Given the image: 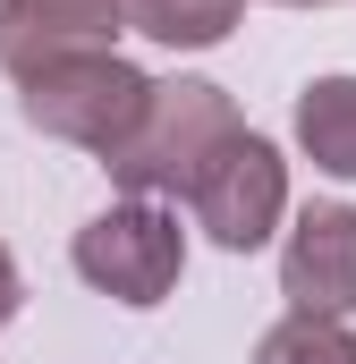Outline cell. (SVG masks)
Returning a JSON list of instances; mask_svg holds the SVG:
<instances>
[{
	"instance_id": "2",
	"label": "cell",
	"mask_w": 356,
	"mask_h": 364,
	"mask_svg": "<svg viewBox=\"0 0 356 364\" xmlns=\"http://www.w3.org/2000/svg\"><path fill=\"white\" fill-rule=\"evenodd\" d=\"M145 93H153L145 68H127L119 51H85V60H60V68L26 77L17 102H26V119H34L43 136L85 144V153H119L127 127L145 119Z\"/></svg>"
},
{
	"instance_id": "6",
	"label": "cell",
	"mask_w": 356,
	"mask_h": 364,
	"mask_svg": "<svg viewBox=\"0 0 356 364\" xmlns=\"http://www.w3.org/2000/svg\"><path fill=\"white\" fill-rule=\"evenodd\" d=\"M119 0H0V68L26 85L60 60H85V51H110L119 34Z\"/></svg>"
},
{
	"instance_id": "11",
	"label": "cell",
	"mask_w": 356,
	"mask_h": 364,
	"mask_svg": "<svg viewBox=\"0 0 356 364\" xmlns=\"http://www.w3.org/2000/svg\"><path fill=\"white\" fill-rule=\"evenodd\" d=\"M288 9H314V0H288Z\"/></svg>"
},
{
	"instance_id": "9",
	"label": "cell",
	"mask_w": 356,
	"mask_h": 364,
	"mask_svg": "<svg viewBox=\"0 0 356 364\" xmlns=\"http://www.w3.org/2000/svg\"><path fill=\"white\" fill-rule=\"evenodd\" d=\"M255 364H356V331L348 322H323V314H288L271 322Z\"/></svg>"
},
{
	"instance_id": "4",
	"label": "cell",
	"mask_w": 356,
	"mask_h": 364,
	"mask_svg": "<svg viewBox=\"0 0 356 364\" xmlns=\"http://www.w3.org/2000/svg\"><path fill=\"white\" fill-rule=\"evenodd\" d=\"M195 229L221 246V255H255L271 229H280V212H288V161L271 153L263 136H229L221 153H212V170L195 178Z\"/></svg>"
},
{
	"instance_id": "5",
	"label": "cell",
	"mask_w": 356,
	"mask_h": 364,
	"mask_svg": "<svg viewBox=\"0 0 356 364\" xmlns=\"http://www.w3.org/2000/svg\"><path fill=\"white\" fill-rule=\"evenodd\" d=\"M280 296L288 314H356V203H305L280 246Z\"/></svg>"
},
{
	"instance_id": "3",
	"label": "cell",
	"mask_w": 356,
	"mask_h": 364,
	"mask_svg": "<svg viewBox=\"0 0 356 364\" xmlns=\"http://www.w3.org/2000/svg\"><path fill=\"white\" fill-rule=\"evenodd\" d=\"M68 263H77V279L85 288H102V296H119V305H162L178 288V272H187V229H178L162 203H110V212H93L85 229H77V246H68Z\"/></svg>"
},
{
	"instance_id": "10",
	"label": "cell",
	"mask_w": 356,
	"mask_h": 364,
	"mask_svg": "<svg viewBox=\"0 0 356 364\" xmlns=\"http://www.w3.org/2000/svg\"><path fill=\"white\" fill-rule=\"evenodd\" d=\"M17 305H26V279H17V263H9V246H0V331L17 322Z\"/></svg>"
},
{
	"instance_id": "7",
	"label": "cell",
	"mask_w": 356,
	"mask_h": 364,
	"mask_svg": "<svg viewBox=\"0 0 356 364\" xmlns=\"http://www.w3.org/2000/svg\"><path fill=\"white\" fill-rule=\"evenodd\" d=\"M297 144L314 170L356 178V77H314L297 93Z\"/></svg>"
},
{
	"instance_id": "8",
	"label": "cell",
	"mask_w": 356,
	"mask_h": 364,
	"mask_svg": "<svg viewBox=\"0 0 356 364\" xmlns=\"http://www.w3.org/2000/svg\"><path fill=\"white\" fill-rule=\"evenodd\" d=\"M238 9H246V0H119V17H127L136 34L170 43V51H212V43H229Z\"/></svg>"
},
{
	"instance_id": "1",
	"label": "cell",
	"mask_w": 356,
	"mask_h": 364,
	"mask_svg": "<svg viewBox=\"0 0 356 364\" xmlns=\"http://www.w3.org/2000/svg\"><path fill=\"white\" fill-rule=\"evenodd\" d=\"M229 136H238V102L221 85H204V77H170V85L145 93V119L102 161L136 203H162V195H195V178L212 170V153Z\"/></svg>"
}]
</instances>
